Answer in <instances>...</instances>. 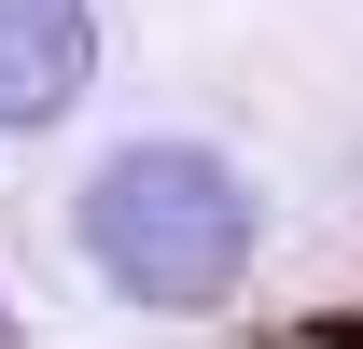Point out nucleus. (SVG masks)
<instances>
[{
  "label": "nucleus",
  "instance_id": "1",
  "mask_svg": "<svg viewBox=\"0 0 363 349\" xmlns=\"http://www.w3.org/2000/svg\"><path fill=\"white\" fill-rule=\"evenodd\" d=\"M84 252L140 307H224L252 265V182L196 140H140L84 182Z\"/></svg>",
  "mask_w": 363,
  "mask_h": 349
},
{
  "label": "nucleus",
  "instance_id": "2",
  "mask_svg": "<svg viewBox=\"0 0 363 349\" xmlns=\"http://www.w3.org/2000/svg\"><path fill=\"white\" fill-rule=\"evenodd\" d=\"M84 0H0V126H56L70 98H84Z\"/></svg>",
  "mask_w": 363,
  "mask_h": 349
}]
</instances>
